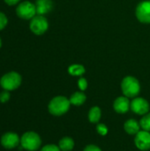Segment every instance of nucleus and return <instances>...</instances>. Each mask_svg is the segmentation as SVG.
<instances>
[{
	"instance_id": "5701e85b",
	"label": "nucleus",
	"mask_w": 150,
	"mask_h": 151,
	"mask_svg": "<svg viewBox=\"0 0 150 151\" xmlns=\"http://www.w3.org/2000/svg\"><path fill=\"white\" fill-rule=\"evenodd\" d=\"M41 151H61L59 147L55 144H47L42 148Z\"/></svg>"
},
{
	"instance_id": "39448f33",
	"label": "nucleus",
	"mask_w": 150,
	"mask_h": 151,
	"mask_svg": "<svg viewBox=\"0 0 150 151\" xmlns=\"http://www.w3.org/2000/svg\"><path fill=\"white\" fill-rule=\"evenodd\" d=\"M16 14L21 19H32L37 14L35 4L30 1H23L16 7Z\"/></svg>"
},
{
	"instance_id": "393cba45",
	"label": "nucleus",
	"mask_w": 150,
	"mask_h": 151,
	"mask_svg": "<svg viewBox=\"0 0 150 151\" xmlns=\"http://www.w3.org/2000/svg\"><path fill=\"white\" fill-rule=\"evenodd\" d=\"M4 3L7 4V5H10V6H12V5H15L17 4H19V2L20 0H4Z\"/></svg>"
},
{
	"instance_id": "aec40b11",
	"label": "nucleus",
	"mask_w": 150,
	"mask_h": 151,
	"mask_svg": "<svg viewBox=\"0 0 150 151\" xmlns=\"http://www.w3.org/2000/svg\"><path fill=\"white\" fill-rule=\"evenodd\" d=\"M96 131L99 134L104 136L108 134V127L104 124L100 123V124H97V126H96Z\"/></svg>"
},
{
	"instance_id": "412c9836",
	"label": "nucleus",
	"mask_w": 150,
	"mask_h": 151,
	"mask_svg": "<svg viewBox=\"0 0 150 151\" xmlns=\"http://www.w3.org/2000/svg\"><path fill=\"white\" fill-rule=\"evenodd\" d=\"M7 23H8L7 16L4 12H0V31L3 30L7 26Z\"/></svg>"
},
{
	"instance_id": "a211bd4d",
	"label": "nucleus",
	"mask_w": 150,
	"mask_h": 151,
	"mask_svg": "<svg viewBox=\"0 0 150 151\" xmlns=\"http://www.w3.org/2000/svg\"><path fill=\"white\" fill-rule=\"evenodd\" d=\"M140 125L143 130L150 132V112L143 115L142 119L140 121Z\"/></svg>"
},
{
	"instance_id": "b1692460",
	"label": "nucleus",
	"mask_w": 150,
	"mask_h": 151,
	"mask_svg": "<svg viewBox=\"0 0 150 151\" xmlns=\"http://www.w3.org/2000/svg\"><path fill=\"white\" fill-rule=\"evenodd\" d=\"M83 151H102L101 149L99 147H97L96 145H94V144H89L88 145Z\"/></svg>"
},
{
	"instance_id": "20e7f679",
	"label": "nucleus",
	"mask_w": 150,
	"mask_h": 151,
	"mask_svg": "<svg viewBox=\"0 0 150 151\" xmlns=\"http://www.w3.org/2000/svg\"><path fill=\"white\" fill-rule=\"evenodd\" d=\"M42 145V139L38 134L28 131L20 137V146L27 151H36Z\"/></svg>"
},
{
	"instance_id": "f03ea898",
	"label": "nucleus",
	"mask_w": 150,
	"mask_h": 151,
	"mask_svg": "<svg viewBox=\"0 0 150 151\" xmlns=\"http://www.w3.org/2000/svg\"><path fill=\"white\" fill-rule=\"evenodd\" d=\"M121 89L125 96L128 98L136 97L141 91V84L133 76H126L121 82Z\"/></svg>"
},
{
	"instance_id": "f257e3e1",
	"label": "nucleus",
	"mask_w": 150,
	"mask_h": 151,
	"mask_svg": "<svg viewBox=\"0 0 150 151\" xmlns=\"http://www.w3.org/2000/svg\"><path fill=\"white\" fill-rule=\"evenodd\" d=\"M70 100L63 96H55L50 100L48 105L49 112L53 116H62L66 113L70 109Z\"/></svg>"
},
{
	"instance_id": "9d476101",
	"label": "nucleus",
	"mask_w": 150,
	"mask_h": 151,
	"mask_svg": "<svg viewBox=\"0 0 150 151\" xmlns=\"http://www.w3.org/2000/svg\"><path fill=\"white\" fill-rule=\"evenodd\" d=\"M134 143L136 147L142 151L150 150V133L148 131H140L134 138Z\"/></svg>"
},
{
	"instance_id": "a878e982",
	"label": "nucleus",
	"mask_w": 150,
	"mask_h": 151,
	"mask_svg": "<svg viewBox=\"0 0 150 151\" xmlns=\"http://www.w3.org/2000/svg\"><path fill=\"white\" fill-rule=\"evenodd\" d=\"M1 47H2V39L0 37V49H1Z\"/></svg>"
},
{
	"instance_id": "4be33fe9",
	"label": "nucleus",
	"mask_w": 150,
	"mask_h": 151,
	"mask_svg": "<svg viewBox=\"0 0 150 151\" xmlns=\"http://www.w3.org/2000/svg\"><path fill=\"white\" fill-rule=\"evenodd\" d=\"M78 87L80 88V89L81 91L86 90L87 88H88V81L85 78H83V77L80 78L79 81H78Z\"/></svg>"
},
{
	"instance_id": "1a4fd4ad",
	"label": "nucleus",
	"mask_w": 150,
	"mask_h": 151,
	"mask_svg": "<svg viewBox=\"0 0 150 151\" xmlns=\"http://www.w3.org/2000/svg\"><path fill=\"white\" fill-rule=\"evenodd\" d=\"M130 108L133 112L138 115H145L149 111V104L142 97H134V99L131 102Z\"/></svg>"
},
{
	"instance_id": "ddd939ff",
	"label": "nucleus",
	"mask_w": 150,
	"mask_h": 151,
	"mask_svg": "<svg viewBox=\"0 0 150 151\" xmlns=\"http://www.w3.org/2000/svg\"><path fill=\"white\" fill-rule=\"evenodd\" d=\"M124 129L126 133L131 135H136L140 131H141V125L139 122H137L135 119H128L125 122L124 125Z\"/></svg>"
},
{
	"instance_id": "4468645a",
	"label": "nucleus",
	"mask_w": 150,
	"mask_h": 151,
	"mask_svg": "<svg viewBox=\"0 0 150 151\" xmlns=\"http://www.w3.org/2000/svg\"><path fill=\"white\" fill-rule=\"evenodd\" d=\"M69 100H70L71 104L75 105V106H80L86 102L87 96L82 91H77V92H74L70 96Z\"/></svg>"
},
{
	"instance_id": "423d86ee",
	"label": "nucleus",
	"mask_w": 150,
	"mask_h": 151,
	"mask_svg": "<svg viewBox=\"0 0 150 151\" xmlns=\"http://www.w3.org/2000/svg\"><path fill=\"white\" fill-rule=\"evenodd\" d=\"M29 28L35 35H42L49 28L48 19L43 15H35L30 19Z\"/></svg>"
},
{
	"instance_id": "f8f14e48",
	"label": "nucleus",
	"mask_w": 150,
	"mask_h": 151,
	"mask_svg": "<svg viewBox=\"0 0 150 151\" xmlns=\"http://www.w3.org/2000/svg\"><path fill=\"white\" fill-rule=\"evenodd\" d=\"M37 15H44L49 13L53 9L52 0H36L35 2Z\"/></svg>"
},
{
	"instance_id": "f3484780",
	"label": "nucleus",
	"mask_w": 150,
	"mask_h": 151,
	"mask_svg": "<svg viewBox=\"0 0 150 151\" xmlns=\"http://www.w3.org/2000/svg\"><path fill=\"white\" fill-rule=\"evenodd\" d=\"M68 73L72 76H81L86 73V69L82 65L74 64L68 67Z\"/></svg>"
},
{
	"instance_id": "9b49d317",
	"label": "nucleus",
	"mask_w": 150,
	"mask_h": 151,
	"mask_svg": "<svg viewBox=\"0 0 150 151\" xmlns=\"http://www.w3.org/2000/svg\"><path fill=\"white\" fill-rule=\"evenodd\" d=\"M131 102L126 96H118L113 103V108L118 113H126L130 109Z\"/></svg>"
},
{
	"instance_id": "2eb2a0df",
	"label": "nucleus",
	"mask_w": 150,
	"mask_h": 151,
	"mask_svg": "<svg viewBox=\"0 0 150 151\" xmlns=\"http://www.w3.org/2000/svg\"><path fill=\"white\" fill-rule=\"evenodd\" d=\"M58 147L60 150L62 151L72 150L74 148V141L72 140V138L68 136L63 137L58 142Z\"/></svg>"
},
{
	"instance_id": "6ab92c4d",
	"label": "nucleus",
	"mask_w": 150,
	"mask_h": 151,
	"mask_svg": "<svg viewBox=\"0 0 150 151\" xmlns=\"http://www.w3.org/2000/svg\"><path fill=\"white\" fill-rule=\"evenodd\" d=\"M10 98H11L10 91L4 89L2 92H0V103L5 104V103H7L10 100Z\"/></svg>"
},
{
	"instance_id": "dca6fc26",
	"label": "nucleus",
	"mask_w": 150,
	"mask_h": 151,
	"mask_svg": "<svg viewBox=\"0 0 150 151\" xmlns=\"http://www.w3.org/2000/svg\"><path fill=\"white\" fill-rule=\"evenodd\" d=\"M102 117V111L101 109L98 106H94L89 110L88 112V119L93 124H97L100 121V119Z\"/></svg>"
},
{
	"instance_id": "6e6552de",
	"label": "nucleus",
	"mask_w": 150,
	"mask_h": 151,
	"mask_svg": "<svg viewBox=\"0 0 150 151\" xmlns=\"http://www.w3.org/2000/svg\"><path fill=\"white\" fill-rule=\"evenodd\" d=\"M0 142L4 149L12 150L17 148L20 144V137L15 133L7 132L2 135Z\"/></svg>"
},
{
	"instance_id": "0eeeda50",
	"label": "nucleus",
	"mask_w": 150,
	"mask_h": 151,
	"mask_svg": "<svg viewBox=\"0 0 150 151\" xmlns=\"http://www.w3.org/2000/svg\"><path fill=\"white\" fill-rule=\"evenodd\" d=\"M135 15L140 22L150 24V0H144L137 5Z\"/></svg>"
},
{
	"instance_id": "7ed1b4c3",
	"label": "nucleus",
	"mask_w": 150,
	"mask_h": 151,
	"mask_svg": "<svg viewBox=\"0 0 150 151\" xmlns=\"http://www.w3.org/2000/svg\"><path fill=\"white\" fill-rule=\"evenodd\" d=\"M22 82L21 75L14 71L6 73L0 78V86L3 89L13 91L19 88Z\"/></svg>"
}]
</instances>
